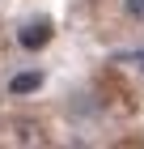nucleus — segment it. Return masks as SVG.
I'll list each match as a JSON object with an SVG mask.
<instances>
[{
    "label": "nucleus",
    "instance_id": "3",
    "mask_svg": "<svg viewBox=\"0 0 144 149\" xmlns=\"http://www.w3.org/2000/svg\"><path fill=\"white\" fill-rule=\"evenodd\" d=\"M123 13L132 22H144V0H123Z\"/></svg>",
    "mask_w": 144,
    "mask_h": 149
},
{
    "label": "nucleus",
    "instance_id": "2",
    "mask_svg": "<svg viewBox=\"0 0 144 149\" xmlns=\"http://www.w3.org/2000/svg\"><path fill=\"white\" fill-rule=\"evenodd\" d=\"M34 90H43V72H38V68L9 77V94H13V98H21V94H34Z\"/></svg>",
    "mask_w": 144,
    "mask_h": 149
},
{
    "label": "nucleus",
    "instance_id": "1",
    "mask_svg": "<svg viewBox=\"0 0 144 149\" xmlns=\"http://www.w3.org/2000/svg\"><path fill=\"white\" fill-rule=\"evenodd\" d=\"M17 43H21L25 51H38V47H47V43H51V22H43V17H38V22L21 26V30H17Z\"/></svg>",
    "mask_w": 144,
    "mask_h": 149
}]
</instances>
